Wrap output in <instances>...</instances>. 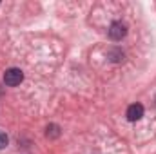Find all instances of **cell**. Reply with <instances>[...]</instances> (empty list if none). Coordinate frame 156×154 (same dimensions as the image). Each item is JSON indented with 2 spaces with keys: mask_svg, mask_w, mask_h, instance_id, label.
<instances>
[{
  "mask_svg": "<svg viewBox=\"0 0 156 154\" xmlns=\"http://www.w3.org/2000/svg\"><path fill=\"white\" fill-rule=\"evenodd\" d=\"M125 35H127V26L125 24H122V22H113L111 24V27H109V37H111V40L118 42V40L123 38Z\"/></svg>",
  "mask_w": 156,
  "mask_h": 154,
  "instance_id": "7a4b0ae2",
  "label": "cell"
},
{
  "mask_svg": "<svg viewBox=\"0 0 156 154\" xmlns=\"http://www.w3.org/2000/svg\"><path fill=\"white\" fill-rule=\"evenodd\" d=\"M144 116V105L142 103H133L127 109V120L129 121H138Z\"/></svg>",
  "mask_w": 156,
  "mask_h": 154,
  "instance_id": "3957f363",
  "label": "cell"
},
{
  "mask_svg": "<svg viewBox=\"0 0 156 154\" xmlns=\"http://www.w3.org/2000/svg\"><path fill=\"white\" fill-rule=\"evenodd\" d=\"M7 143H9V138H7V134L0 131V149H4V147H7Z\"/></svg>",
  "mask_w": 156,
  "mask_h": 154,
  "instance_id": "277c9868",
  "label": "cell"
},
{
  "mask_svg": "<svg viewBox=\"0 0 156 154\" xmlns=\"http://www.w3.org/2000/svg\"><path fill=\"white\" fill-rule=\"evenodd\" d=\"M22 80H24V73H22L20 69H16V67H11V69H7V71L4 73V82H5V85H9V87L20 85Z\"/></svg>",
  "mask_w": 156,
  "mask_h": 154,
  "instance_id": "6da1fadb",
  "label": "cell"
}]
</instances>
